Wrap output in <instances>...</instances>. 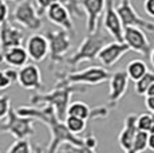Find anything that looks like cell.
Wrapping results in <instances>:
<instances>
[{
	"instance_id": "27",
	"label": "cell",
	"mask_w": 154,
	"mask_h": 153,
	"mask_svg": "<svg viewBox=\"0 0 154 153\" xmlns=\"http://www.w3.org/2000/svg\"><path fill=\"white\" fill-rule=\"evenodd\" d=\"M12 108L11 106V98L10 95H0V122L4 121L5 117L8 116V111L10 109Z\"/></svg>"
},
{
	"instance_id": "13",
	"label": "cell",
	"mask_w": 154,
	"mask_h": 153,
	"mask_svg": "<svg viewBox=\"0 0 154 153\" xmlns=\"http://www.w3.org/2000/svg\"><path fill=\"white\" fill-rule=\"evenodd\" d=\"M110 109L107 106H99L91 109L86 102L82 101H74L70 102L69 108H67V116L78 117L85 121H91V120H103L107 118Z\"/></svg>"
},
{
	"instance_id": "4",
	"label": "cell",
	"mask_w": 154,
	"mask_h": 153,
	"mask_svg": "<svg viewBox=\"0 0 154 153\" xmlns=\"http://www.w3.org/2000/svg\"><path fill=\"white\" fill-rule=\"evenodd\" d=\"M0 133H10L15 140H28L35 134V120L20 116L11 108L5 120L0 122Z\"/></svg>"
},
{
	"instance_id": "31",
	"label": "cell",
	"mask_w": 154,
	"mask_h": 153,
	"mask_svg": "<svg viewBox=\"0 0 154 153\" xmlns=\"http://www.w3.org/2000/svg\"><path fill=\"white\" fill-rule=\"evenodd\" d=\"M143 11L146 15L154 17V0H145L143 2Z\"/></svg>"
},
{
	"instance_id": "1",
	"label": "cell",
	"mask_w": 154,
	"mask_h": 153,
	"mask_svg": "<svg viewBox=\"0 0 154 153\" xmlns=\"http://www.w3.org/2000/svg\"><path fill=\"white\" fill-rule=\"evenodd\" d=\"M16 113L23 117H29L35 121H40L50 130V144L46 149V153H56L58 149L64 144L74 146L83 145V138L70 133L64 122L58 118L55 110L50 105L43 106H20L16 109Z\"/></svg>"
},
{
	"instance_id": "41",
	"label": "cell",
	"mask_w": 154,
	"mask_h": 153,
	"mask_svg": "<svg viewBox=\"0 0 154 153\" xmlns=\"http://www.w3.org/2000/svg\"><path fill=\"white\" fill-rule=\"evenodd\" d=\"M0 62H2V61H0Z\"/></svg>"
},
{
	"instance_id": "15",
	"label": "cell",
	"mask_w": 154,
	"mask_h": 153,
	"mask_svg": "<svg viewBox=\"0 0 154 153\" xmlns=\"http://www.w3.org/2000/svg\"><path fill=\"white\" fill-rule=\"evenodd\" d=\"M79 7L86 14V28L88 34L99 30V19L103 15L106 7V0H81Z\"/></svg>"
},
{
	"instance_id": "24",
	"label": "cell",
	"mask_w": 154,
	"mask_h": 153,
	"mask_svg": "<svg viewBox=\"0 0 154 153\" xmlns=\"http://www.w3.org/2000/svg\"><path fill=\"white\" fill-rule=\"evenodd\" d=\"M154 82V71H147L143 76H141L138 81L134 82V92L138 95H145L147 92V89L150 87Z\"/></svg>"
},
{
	"instance_id": "26",
	"label": "cell",
	"mask_w": 154,
	"mask_h": 153,
	"mask_svg": "<svg viewBox=\"0 0 154 153\" xmlns=\"http://www.w3.org/2000/svg\"><path fill=\"white\" fill-rule=\"evenodd\" d=\"M135 128L140 132L150 133V129H152V114L142 113L140 116H137V118H135Z\"/></svg>"
},
{
	"instance_id": "22",
	"label": "cell",
	"mask_w": 154,
	"mask_h": 153,
	"mask_svg": "<svg viewBox=\"0 0 154 153\" xmlns=\"http://www.w3.org/2000/svg\"><path fill=\"white\" fill-rule=\"evenodd\" d=\"M149 71V69H147V64L145 63L142 59H133L130 61L129 63H127L126 66V75L127 78H129V81H138V79L141 78V76H143L146 73Z\"/></svg>"
},
{
	"instance_id": "40",
	"label": "cell",
	"mask_w": 154,
	"mask_h": 153,
	"mask_svg": "<svg viewBox=\"0 0 154 153\" xmlns=\"http://www.w3.org/2000/svg\"><path fill=\"white\" fill-rule=\"evenodd\" d=\"M4 2H12V3H19L20 0H4Z\"/></svg>"
},
{
	"instance_id": "29",
	"label": "cell",
	"mask_w": 154,
	"mask_h": 153,
	"mask_svg": "<svg viewBox=\"0 0 154 153\" xmlns=\"http://www.w3.org/2000/svg\"><path fill=\"white\" fill-rule=\"evenodd\" d=\"M56 2L63 3V0H34V4H35V7H36L38 14L42 16V15H44V12H46L47 8H48L51 4L56 3Z\"/></svg>"
},
{
	"instance_id": "28",
	"label": "cell",
	"mask_w": 154,
	"mask_h": 153,
	"mask_svg": "<svg viewBox=\"0 0 154 153\" xmlns=\"http://www.w3.org/2000/svg\"><path fill=\"white\" fill-rule=\"evenodd\" d=\"M79 2L81 0H63V4L69 8L71 15H75L78 17L82 16V8L79 7Z\"/></svg>"
},
{
	"instance_id": "18",
	"label": "cell",
	"mask_w": 154,
	"mask_h": 153,
	"mask_svg": "<svg viewBox=\"0 0 154 153\" xmlns=\"http://www.w3.org/2000/svg\"><path fill=\"white\" fill-rule=\"evenodd\" d=\"M26 51L28 58L35 63H40L48 57V42L44 34H32L26 40Z\"/></svg>"
},
{
	"instance_id": "11",
	"label": "cell",
	"mask_w": 154,
	"mask_h": 153,
	"mask_svg": "<svg viewBox=\"0 0 154 153\" xmlns=\"http://www.w3.org/2000/svg\"><path fill=\"white\" fill-rule=\"evenodd\" d=\"M17 83L26 90L40 93L44 89L42 71L35 63H27L17 70Z\"/></svg>"
},
{
	"instance_id": "2",
	"label": "cell",
	"mask_w": 154,
	"mask_h": 153,
	"mask_svg": "<svg viewBox=\"0 0 154 153\" xmlns=\"http://www.w3.org/2000/svg\"><path fill=\"white\" fill-rule=\"evenodd\" d=\"M55 86L52 90L47 93H36L29 97V105L31 106H40V105H50L54 108L56 116L59 120L64 121L67 116V108L71 102V97L75 93H85L86 86L81 85H71L67 83L62 76L56 75Z\"/></svg>"
},
{
	"instance_id": "10",
	"label": "cell",
	"mask_w": 154,
	"mask_h": 153,
	"mask_svg": "<svg viewBox=\"0 0 154 153\" xmlns=\"http://www.w3.org/2000/svg\"><path fill=\"white\" fill-rule=\"evenodd\" d=\"M129 87V78H127L125 70H118V71L110 74L109 78V97H107V108H115L119 101L125 97Z\"/></svg>"
},
{
	"instance_id": "8",
	"label": "cell",
	"mask_w": 154,
	"mask_h": 153,
	"mask_svg": "<svg viewBox=\"0 0 154 153\" xmlns=\"http://www.w3.org/2000/svg\"><path fill=\"white\" fill-rule=\"evenodd\" d=\"M115 11H117L118 16H119V20L122 23L123 28L137 27L145 32L154 34V23L138 15V12L131 4V0H121L118 3V5L115 7Z\"/></svg>"
},
{
	"instance_id": "39",
	"label": "cell",
	"mask_w": 154,
	"mask_h": 153,
	"mask_svg": "<svg viewBox=\"0 0 154 153\" xmlns=\"http://www.w3.org/2000/svg\"><path fill=\"white\" fill-rule=\"evenodd\" d=\"M150 114H152V129H150V133H154V113Z\"/></svg>"
},
{
	"instance_id": "23",
	"label": "cell",
	"mask_w": 154,
	"mask_h": 153,
	"mask_svg": "<svg viewBox=\"0 0 154 153\" xmlns=\"http://www.w3.org/2000/svg\"><path fill=\"white\" fill-rule=\"evenodd\" d=\"M63 122H64V125H66V128L69 129L70 133L75 134V136L82 134L86 129H87V121H85V120H82V118H78V117L66 116Z\"/></svg>"
},
{
	"instance_id": "3",
	"label": "cell",
	"mask_w": 154,
	"mask_h": 153,
	"mask_svg": "<svg viewBox=\"0 0 154 153\" xmlns=\"http://www.w3.org/2000/svg\"><path fill=\"white\" fill-rule=\"evenodd\" d=\"M106 43H109V38L100 34V30H97L93 34H88L78 46L76 51L66 59V63L74 69L83 62H94L98 57L100 48Z\"/></svg>"
},
{
	"instance_id": "30",
	"label": "cell",
	"mask_w": 154,
	"mask_h": 153,
	"mask_svg": "<svg viewBox=\"0 0 154 153\" xmlns=\"http://www.w3.org/2000/svg\"><path fill=\"white\" fill-rule=\"evenodd\" d=\"M8 17H10V8H8L7 2L0 0V24L7 22Z\"/></svg>"
},
{
	"instance_id": "25",
	"label": "cell",
	"mask_w": 154,
	"mask_h": 153,
	"mask_svg": "<svg viewBox=\"0 0 154 153\" xmlns=\"http://www.w3.org/2000/svg\"><path fill=\"white\" fill-rule=\"evenodd\" d=\"M5 153H32V145L28 140H15Z\"/></svg>"
},
{
	"instance_id": "20",
	"label": "cell",
	"mask_w": 154,
	"mask_h": 153,
	"mask_svg": "<svg viewBox=\"0 0 154 153\" xmlns=\"http://www.w3.org/2000/svg\"><path fill=\"white\" fill-rule=\"evenodd\" d=\"M28 55L27 51L23 46H17L12 47V48H8L7 51H4L0 55V61L4 62L5 64H8L12 69H20L24 64L28 63Z\"/></svg>"
},
{
	"instance_id": "37",
	"label": "cell",
	"mask_w": 154,
	"mask_h": 153,
	"mask_svg": "<svg viewBox=\"0 0 154 153\" xmlns=\"http://www.w3.org/2000/svg\"><path fill=\"white\" fill-rule=\"evenodd\" d=\"M146 95H154V82L150 85L149 89H147V92H146V94H145V97H146Z\"/></svg>"
},
{
	"instance_id": "19",
	"label": "cell",
	"mask_w": 154,
	"mask_h": 153,
	"mask_svg": "<svg viewBox=\"0 0 154 153\" xmlns=\"http://www.w3.org/2000/svg\"><path fill=\"white\" fill-rule=\"evenodd\" d=\"M135 114H127L126 118L123 120V128L118 134V144H119L121 149L123 152H129L131 149L133 141H134L135 133H137V128H135Z\"/></svg>"
},
{
	"instance_id": "38",
	"label": "cell",
	"mask_w": 154,
	"mask_h": 153,
	"mask_svg": "<svg viewBox=\"0 0 154 153\" xmlns=\"http://www.w3.org/2000/svg\"><path fill=\"white\" fill-rule=\"evenodd\" d=\"M149 59H150V63H152V66H153V69H154V48L150 50V52H149Z\"/></svg>"
},
{
	"instance_id": "14",
	"label": "cell",
	"mask_w": 154,
	"mask_h": 153,
	"mask_svg": "<svg viewBox=\"0 0 154 153\" xmlns=\"http://www.w3.org/2000/svg\"><path fill=\"white\" fill-rule=\"evenodd\" d=\"M123 43L129 47L130 51H135L141 55H149L152 46L145 31L137 27L123 28Z\"/></svg>"
},
{
	"instance_id": "35",
	"label": "cell",
	"mask_w": 154,
	"mask_h": 153,
	"mask_svg": "<svg viewBox=\"0 0 154 153\" xmlns=\"http://www.w3.org/2000/svg\"><path fill=\"white\" fill-rule=\"evenodd\" d=\"M147 149L154 152V133H149L147 136Z\"/></svg>"
},
{
	"instance_id": "12",
	"label": "cell",
	"mask_w": 154,
	"mask_h": 153,
	"mask_svg": "<svg viewBox=\"0 0 154 153\" xmlns=\"http://www.w3.org/2000/svg\"><path fill=\"white\" fill-rule=\"evenodd\" d=\"M23 42H24V31L22 30V27L10 20L0 24V55L8 48L22 46Z\"/></svg>"
},
{
	"instance_id": "16",
	"label": "cell",
	"mask_w": 154,
	"mask_h": 153,
	"mask_svg": "<svg viewBox=\"0 0 154 153\" xmlns=\"http://www.w3.org/2000/svg\"><path fill=\"white\" fill-rule=\"evenodd\" d=\"M130 51V48L127 47L123 42H117V40H112V42L106 43L105 46L100 48L97 59L99 61V63L103 67H112L115 63L121 61V58L125 54Z\"/></svg>"
},
{
	"instance_id": "32",
	"label": "cell",
	"mask_w": 154,
	"mask_h": 153,
	"mask_svg": "<svg viewBox=\"0 0 154 153\" xmlns=\"http://www.w3.org/2000/svg\"><path fill=\"white\" fill-rule=\"evenodd\" d=\"M3 73H4L5 76H7V78L11 81V83H14V82H17V70L16 69H12V67H10V69L3 70Z\"/></svg>"
},
{
	"instance_id": "6",
	"label": "cell",
	"mask_w": 154,
	"mask_h": 153,
	"mask_svg": "<svg viewBox=\"0 0 154 153\" xmlns=\"http://www.w3.org/2000/svg\"><path fill=\"white\" fill-rule=\"evenodd\" d=\"M11 22L28 31H39L43 27L42 16L38 14L32 0H20L16 3L11 14Z\"/></svg>"
},
{
	"instance_id": "34",
	"label": "cell",
	"mask_w": 154,
	"mask_h": 153,
	"mask_svg": "<svg viewBox=\"0 0 154 153\" xmlns=\"http://www.w3.org/2000/svg\"><path fill=\"white\" fill-rule=\"evenodd\" d=\"M145 106L150 111V113H154V95H146L145 98Z\"/></svg>"
},
{
	"instance_id": "36",
	"label": "cell",
	"mask_w": 154,
	"mask_h": 153,
	"mask_svg": "<svg viewBox=\"0 0 154 153\" xmlns=\"http://www.w3.org/2000/svg\"><path fill=\"white\" fill-rule=\"evenodd\" d=\"M32 153H46V149L39 144H34L32 145Z\"/></svg>"
},
{
	"instance_id": "5",
	"label": "cell",
	"mask_w": 154,
	"mask_h": 153,
	"mask_svg": "<svg viewBox=\"0 0 154 153\" xmlns=\"http://www.w3.org/2000/svg\"><path fill=\"white\" fill-rule=\"evenodd\" d=\"M56 75L62 76L67 83L81 85V86H97L103 82L109 81L110 71L103 66H90L83 70L71 73H56Z\"/></svg>"
},
{
	"instance_id": "7",
	"label": "cell",
	"mask_w": 154,
	"mask_h": 153,
	"mask_svg": "<svg viewBox=\"0 0 154 153\" xmlns=\"http://www.w3.org/2000/svg\"><path fill=\"white\" fill-rule=\"evenodd\" d=\"M44 36L47 38V42H48V57L50 62H51V67L60 64L72 46L71 35L67 31L59 28V30L46 31Z\"/></svg>"
},
{
	"instance_id": "21",
	"label": "cell",
	"mask_w": 154,
	"mask_h": 153,
	"mask_svg": "<svg viewBox=\"0 0 154 153\" xmlns=\"http://www.w3.org/2000/svg\"><path fill=\"white\" fill-rule=\"evenodd\" d=\"M64 148L59 149L56 153H98L97 152V145H98V140L94 136L93 132H87V134L83 137V145L81 146H74L64 144Z\"/></svg>"
},
{
	"instance_id": "17",
	"label": "cell",
	"mask_w": 154,
	"mask_h": 153,
	"mask_svg": "<svg viewBox=\"0 0 154 153\" xmlns=\"http://www.w3.org/2000/svg\"><path fill=\"white\" fill-rule=\"evenodd\" d=\"M103 27L109 35L117 42H123V27L115 11L112 0H106V7L103 11Z\"/></svg>"
},
{
	"instance_id": "33",
	"label": "cell",
	"mask_w": 154,
	"mask_h": 153,
	"mask_svg": "<svg viewBox=\"0 0 154 153\" xmlns=\"http://www.w3.org/2000/svg\"><path fill=\"white\" fill-rule=\"evenodd\" d=\"M11 81L10 79L7 78V76H5V74L3 71H0V92H2V90H5V89H8V87L11 86Z\"/></svg>"
},
{
	"instance_id": "9",
	"label": "cell",
	"mask_w": 154,
	"mask_h": 153,
	"mask_svg": "<svg viewBox=\"0 0 154 153\" xmlns=\"http://www.w3.org/2000/svg\"><path fill=\"white\" fill-rule=\"evenodd\" d=\"M44 14H46L50 23L58 26L62 30L67 31L71 36H74V35L76 34L75 26H74V22H72V19H71V14H70L69 8L62 2H56L54 4H51L46 10Z\"/></svg>"
},
{
	"instance_id": "42",
	"label": "cell",
	"mask_w": 154,
	"mask_h": 153,
	"mask_svg": "<svg viewBox=\"0 0 154 153\" xmlns=\"http://www.w3.org/2000/svg\"><path fill=\"white\" fill-rule=\"evenodd\" d=\"M0 153H2V152H0Z\"/></svg>"
}]
</instances>
